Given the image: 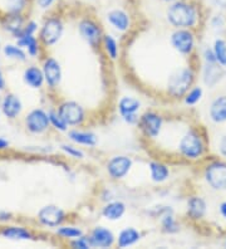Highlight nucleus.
Returning <instances> with one entry per match:
<instances>
[{
    "label": "nucleus",
    "instance_id": "13",
    "mask_svg": "<svg viewBox=\"0 0 226 249\" xmlns=\"http://www.w3.org/2000/svg\"><path fill=\"white\" fill-rule=\"evenodd\" d=\"M88 238H89L90 246L92 248H111L113 244L116 243L115 234L111 229L102 227V225H98V227H94L90 233L88 234Z\"/></svg>",
    "mask_w": 226,
    "mask_h": 249
},
{
    "label": "nucleus",
    "instance_id": "1",
    "mask_svg": "<svg viewBox=\"0 0 226 249\" xmlns=\"http://www.w3.org/2000/svg\"><path fill=\"white\" fill-rule=\"evenodd\" d=\"M202 18L201 5L196 0H175L166 9V19L175 29H195Z\"/></svg>",
    "mask_w": 226,
    "mask_h": 249
},
{
    "label": "nucleus",
    "instance_id": "10",
    "mask_svg": "<svg viewBox=\"0 0 226 249\" xmlns=\"http://www.w3.org/2000/svg\"><path fill=\"white\" fill-rule=\"evenodd\" d=\"M133 165L132 159L126 155H117L107 161L105 169L109 178L113 180H121L126 178V175L131 171Z\"/></svg>",
    "mask_w": 226,
    "mask_h": 249
},
{
    "label": "nucleus",
    "instance_id": "9",
    "mask_svg": "<svg viewBox=\"0 0 226 249\" xmlns=\"http://www.w3.org/2000/svg\"><path fill=\"white\" fill-rule=\"evenodd\" d=\"M58 112L68 126L78 127L86 121V109L75 101H64L58 107Z\"/></svg>",
    "mask_w": 226,
    "mask_h": 249
},
{
    "label": "nucleus",
    "instance_id": "33",
    "mask_svg": "<svg viewBox=\"0 0 226 249\" xmlns=\"http://www.w3.org/2000/svg\"><path fill=\"white\" fill-rule=\"evenodd\" d=\"M4 54L8 58H12V59H15V61H20L24 62L27 61V53L23 51L21 47H19L18 44L17 46H13V44H8V46L4 47Z\"/></svg>",
    "mask_w": 226,
    "mask_h": 249
},
{
    "label": "nucleus",
    "instance_id": "41",
    "mask_svg": "<svg viewBox=\"0 0 226 249\" xmlns=\"http://www.w3.org/2000/svg\"><path fill=\"white\" fill-rule=\"evenodd\" d=\"M217 150H219V154L221 155V158H224L226 160V135L221 136L220 141H219V145H217Z\"/></svg>",
    "mask_w": 226,
    "mask_h": 249
},
{
    "label": "nucleus",
    "instance_id": "6",
    "mask_svg": "<svg viewBox=\"0 0 226 249\" xmlns=\"http://www.w3.org/2000/svg\"><path fill=\"white\" fill-rule=\"evenodd\" d=\"M78 33L81 38L87 43L88 46L96 48L100 46L103 39V29L100 23L94 19L86 17L78 21Z\"/></svg>",
    "mask_w": 226,
    "mask_h": 249
},
{
    "label": "nucleus",
    "instance_id": "15",
    "mask_svg": "<svg viewBox=\"0 0 226 249\" xmlns=\"http://www.w3.org/2000/svg\"><path fill=\"white\" fill-rule=\"evenodd\" d=\"M105 18H107L108 24L111 25L113 29H116L117 32L124 33V32H127L128 29H130L131 17L124 9L115 8V9L109 10V12L107 13Z\"/></svg>",
    "mask_w": 226,
    "mask_h": 249
},
{
    "label": "nucleus",
    "instance_id": "11",
    "mask_svg": "<svg viewBox=\"0 0 226 249\" xmlns=\"http://www.w3.org/2000/svg\"><path fill=\"white\" fill-rule=\"evenodd\" d=\"M40 224L49 228H58L66 220V212L57 205H45L38 212Z\"/></svg>",
    "mask_w": 226,
    "mask_h": 249
},
{
    "label": "nucleus",
    "instance_id": "17",
    "mask_svg": "<svg viewBox=\"0 0 226 249\" xmlns=\"http://www.w3.org/2000/svg\"><path fill=\"white\" fill-rule=\"evenodd\" d=\"M225 76L224 67L219 63H205L202 70V79L209 89H214Z\"/></svg>",
    "mask_w": 226,
    "mask_h": 249
},
{
    "label": "nucleus",
    "instance_id": "19",
    "mask_svg": "<svg viewBox=\"0 0 226 249\" xmlns=\"http://www.w3.org/2000/svg\"><path fill=\"white\" fill-rule=\"evenodd\" d=\"M23 105L20 98L14 93H8L1 102V111L8 119H15L21 112Z\"/></svg>",
    "mask_w": 226,
    "mask_h": 249
},
{
    "label": "nucleus",
    "instance_id": "25",
    "mask_svg": "<svg viewBox=\"0 0 226 249\" xmlns=\"http://www.w3.org/2000/svg\"><path fill=\"white\" fill-rule=\"evenodd\" d=\"M3 27L6 32H9L17 38L24 28V19L20 13H8L3 21Z\"/></svg>",
    "mask_w": 226,
    "mask_h": 249
},
{
    "label": "nucleus",
    "instance_id": "48",
    "mask_svg": "<svg viewBox=\"0 0 226 249\" xmlns=\"http://www.w3.org/2000/svg\"><path fill=\"white\" fill-rule=\"evenodd\" d=\"M224 246H225V248H226V238H225V243H224Z\"/></svg>",
    "mask_w": 226,
    "mask_h": 249
},
{
    "label": "nucleus",
    "instance_id": "20",
    "mask_svg": "<svg viewBox=\"0 0 226 249\" xmlns=\"http://www.w3.org/2000/svg\"><path fill=\"white\" fill-rule=\"evenodd\" d=\"M126 214V204L121 200H111L102 208V216L109 222H117Z\"/></svg>",
    "mask_w": 226,
    "mask_h": 249
},
{
    "label": "nucleus",
    "instance_id": "31",
    "mask_svg": "<svg viewBox=\"0 0 226 249\" xmlns=\"http://www.w3.org/2000/svg\"><path fill=\"white\" fill-rule=\"evenodd\" d=\"M58 237L63 238V239H68V240H73L75 238L82 237L85 231H82L79 227H73V225H63V227H60L55 231Z\"/></svg>",
    "mask_w": 226,
    "mask_h": 249
},
{
    "label": "nucleus",
    "instance_id": "26",
    "mask_svg": "<svg viewBox=\"0 0 226 249\" xmlns=\"http://www.w3.org/2000/svg\"><path fill=\"white\" fill-rule=\"evenodd\" d=\"M148 169H150L151 180L156 184L165 182L170 178V169L161 161H150Z\"/></svg>",
    "mask_w": 226,
    "mask_h": 249
},
{
    "label": "nucleus",
    "instance_id": "24",
    "mask_svg": "<svg viewBox=\"0 0 226 249\" xmlns=\"http://www.w3.org/2000/svg\"><path fill=\"white\" fill-rule=\"evenodd\" d=\"M23 79H24L25 85H28L29 87L35 89L43 87V85L45 83L43 70L35 67V66L28 67L27 70L24 71V73H23Z\"/></svg>",
    "mask_w": 226,
    "mask_h": 249
},
{
    "label": "nucleus",
    "instance_id": "4",
    "mask_svg": "<svg viewBox=\"0 0 226 249\" xmlns=\"http://www.w3.org/2000/svg\"><path fill=\"white\" fill-rule=\"evenodd\" d=\"M204 179L206 184L215 192L226 190V161H210L204 170Z\"/></svg>",
    "mask_w": 226,
    "mask_h": 249
},
{
    "label": "nucleus",
    "instance_id": "21",
    "mask_svg": "<svg viewBox=\"0 0 226 249\" xmlns=\"http://www.w3.org/2000/svg\"><path fill=\"white\" fill-rule=\"evenodd\" d=\"M68 139L77 145L87 146V147H94L98 143V137L96 134L90 131H79L70 130L68 132Z\"/></svg>",
    "mask_w": 226,
    "mask_h": 249
},
{
    "label": "nucleus",
    "instance_id": "29",
    "mask_svg": "<svg viewBox=\"0 0 226 249\" xmlns=\"http://www.w3.org/2000/svg\"><path fill=\"white\" fill-rule=\"evenodd\" d=\"M161 227H162V231L167 234H175L180 231V224L177 223L175 215H174V212L170 208L161 215Z\"/></svg>",
    "mask_w": 226,
    "mask_h": 249
},
{
    "label": "nucleus",
    "instance_id": "14",
    "mask_svg": "<svg viewBox=\"0 0 226 249\" xmlns=\"http://www.w3.org/2000/svg\"><path fill=\"white\" fill-rule=\"evenodd\" d=\"M43 73H44L45 83L51 89H57L62 82V67L60 63L53 57H48L43 63Z\"/></svg>",
    "mask_w": 226,
    "mask_h": 249
},
{
    "label": "nucleus",
    "instance_id": "3",
    "mask_svg": "<svg viewBox=\"0 0 226 249\" xmlns=\"http://www.w3.org/2000/svg\"><path fill=\"white\" fill-rule=\"evenodd\" d=\"M195 82V71L191 67L178 68L172 72L167 81V94L171 98L180 100L192 89Z\"/></svg>",
    "mask_w": 226,
    "mask_h": 249
},
{
    "label": "nucleus",
    "instance_id": "12",
    "mask_svg": "<svg viewBox=\"0 0 226 249\" xmlns=\"http://www.w3.org/2000/svg\"><path fill=\"white\" fill-rule=\"evenodd\" d=\"M25 126H27V130L32 134H43L51 126L49 115L44 109H33L25 117Z\"/></svg>",
    "mask_w": 226,
    "mask_h": 249
},
{
    "label": "nucleus",
    "instance_id": "23",
    "mask_svg": "<svg viewBox=\"0 0 226 249\" xmlns=\"http://www.w3.org/2000/svg\"><path fill=\"white\" fill-rule=\"evenodd\" d=\"M139 108H141V101L139 98L124 96L118 101V112H120L122 119H124L127 116L137 115Z\"/></svg>",
    "mask_w": 226,
    "mask_h": 249
},
{
    "label": "nucleus",
    "instance_id": "7",
    "mask_svg": "<svg viewBox=\"0 0 226 249\" xmlns=\"http://www.w3.org/2000/svg\"><path fill=\"white\" fill-rule=\"evenodd\" d=\"M172 48L176 52L182 55L192 54L196 46V38L193 29H186V28H178L172 32L170 38Z\"/></svg>",
    "mask_w": 226,
    "mask_h": 249
},
{
    "label": "nucleus",
    "instance_id": "34",
    "mask_svg": "<svg viewBox=\"0 0 226 249\" xmlns=\"http://www.w3.org/2000/svg\"><path fill=\"white\" fill-rule=\"evenodd\" d=\"M202 97H204V89L197 86V87H192L190 91L185 94L184 102L186 106H195L202 100Z\"/></svg>",
    "mask_w": 226,
    "mask_h": 249
},
{
    "label": "nucleus",
    "instance_id": "45",
    "mask_svg": "<svg viewBox=\"0 0 226 249\" xmlns=\"http://www.w3.org/2000/svg\"><path fill=\"white\" fill-rule=\"evenodd\" d=\"M5 89V79H4L3 72L0 71V91H3Z\"/></svg>",
    "mask_w": 226,
    "mask_h": 249
},
{
    "label": "nucleus",
    "instance_id": "42",
    "mask_svg": "<svg viewBox=\"0 0 226 249\" xmlns=\"http://www.w3.org/2000/svg\"><path fill=\"white\" fill-rule=\"evenodd\" d=\"M57 0H35L36 5L39 6L40 9L45 10V9H49L53 4L55 3Z\"/></svg>",
    "mask_w": 226,
    "mask_h": 249
},
{
    "label": "nucleus",
    "instance_id": "30",
    "mask_svg": "<svg viewBox=\"0 0 226 249\" xmlns=\"http://www.w3.org/2000/svg\"><path fill=\"white\" fill-rule=\"evenodd\" d=\"M103 48H104L105 54L108 55L111 61H116L120 55V47H118V42L116 38L111 34H104L102 39Z\"/></svg>",
    "mask_w": 226,
    "mask_h": 249
},
{
    "label": "nucleus",
    "instance_id": "16",
    "mask_svg": "<svg viewBox=\"0 0 226 249\" xmlns=\"http://www.w3.org/2000/svg\"><path fill=\"white\" fill-rule=\"evenodd\" d=\"M206 212H208V204L204 197L193 195L187 199L186 214L191 220L199 222L202 218H205Z\"/></svg>",
    "mask_w": 226,
    "mask_h": 249
},
{
    "label": "nucleus",
    "instance_id": "18",
    "mask_svg": "<svg viewBox=\"0 0 226 249\" xmlns=\"http://www.w3.org/2000/svg\"><path fill=\"white\" fill-rule=\"evenodd\" d=\"M209 117L214 124H225L226 122V94L217 96L210 105Z\"/></svg>",
    "mask_w": 226,
    "mask_h": 249
},
{
    "label": "nucleus",
    "instance_id": "43",
    "mask_svg": "<svg viewBox=\"0 0 226 249\" xmlns=\"http://www.w3.org/2000/svg\"><path fill=\"white\" fill-rule=\"evenodd\" d=\"M219 210H220V214L224 219H226V200L223 201L219 207Z\"/></svg>",
    "mask_w": 226,
    "mask_h": 249
},
{
    "label": "nucleus",
    "instance_id": "37",
    "mask_svg": "<svg viewBox=\"0 0 226 249\" xmlns=\"http://www.w3.org/2000/svg\"><path fill=\"white\" fill-rule=\"evenodd\" d=\"M210 24H211V28H212L214 31H216V32L223 31L224 28H225V24H226L225 14H223V13H216L215 16L211 17Z\"/></svg>",
    "mask_w": 226,
    "mask_h": 249
},
{
    "label": "nucleus",
    "instance_id": "8",
    "mask_svg": "<svg viewBox=\"0 0 226 249\" xmlns=\"http://www.w3.org/2000/svg\"><path fill=\"white\" fill-rule=\"evenodd\" d=\"M139 127L146 139L156 140L162 131L163 117L156 111H146L139 117Z\"/></svg>",
    "mask_w": 226,
    "mask_h": 249
},
{
    "label": "nucleus",
    "instance_id": "5",
    "mask_svg": "<svg viewBox=\"0 0 226 249\" xmlns=\"http://www.w3.org/2000/svg\"><path fill=\"white\" fill-rule=\"evenodd\" d=\"M64 33V23L58 17H49L45 19L39 32V42L44 47L54 46L60 40Z\"/></svg>",
    "mask_w": 226,
    "mask_h": 249
},
{
    "label": "nucleus",
    "instance_id": "40",
    "mask_svg": "<svg viewBox=\"0 0 226 249\" xmlns=\"http://www.w3.org/2000/svg\"><path fill=\"white\" fill-rule=\"evenodd\" d=\"M204 61H205V63H217L214 49L206 48L205 51H204Z\"/></svg>",
    "mask_w": 226,
    "mask_h": 249
},
{
    "label": "nucleus",
    "instance_id": "46",
    "mask_svg": "<svg viewBox=\"0 0 226 249\" xmlns=\"http://www.w3.org/2000/svg\"><path fill=\"white\" fill-rule=\"evenodd\" d=\"M10 218L9 213H0V220H8Z\"/></svg>",
    "mask_w": 226,
    "mask_h": 249
},
{
    "label": "nucleus",
    "instance_id": "2",
    "mask_svg": "<svg viewBox=\"0 0 226 249\" xmlns=\"http://www.w3.org/2000/svg\"><path fill=\"white\" fill-rule=\"evenodd\" d=\"M178 154L186 160H199L206 152V143L204 136L197 128H189L182 136L177 145Z\"/></svg>",
    "mask_w": 226,
    "mask_h": 249
},
{
    "label": "nucleus",
    "instance_id": "44",
    "mask_svg": "<svg viewBox=\"0 0 226 249\" xmlns=\"http://www.w3.org/2000/svg\"><path fill=\"white\" fill-rule=\"evenodd\" d=\"M6 147H9V141H6L5 139L0 137V150H4Z\"/></svg>",
    "mask_w": 226,
    "mask_h": 249
},
{
    "label": "nucleus",
    "instance_id": "36",
    "mask_svg": "<svg viewBox=\"0 0 226 249\" xmlns=\"http://www.w3.org/2000/svg\"><path fill=\"white\" fill-rule=\"evenodd\" d=\"M60 149H62V151H63L64 154H67V155L70 156V158L82 160V159H85L86 156L85 152L82 151L79 147H75V146L73 145H68V143H62V145H60Z\"/></svg>",
    "mask_w": 226,
    "mask_h": 249
},
{
    "label": "nucleus",
    "instance_id": "38",
    "mask_svg": "<svg viewBox=\"0 0 226 249\" xmlns=\"http://www.w3.org/2000/svg\"><path fill=\"white\" fill-rule=\"evenodd\" d=\"M70 247L75 249H90L92 246H90V242H89V238L88 235L83 234L82 237L79 238H75V239L70 240Z\"/></svg>",
    "mask_w": 226,
    "mask_h": 249
},
{
    "label": "nucleus",
    "instance_id": "27",
    "mask_svg": "<svg viewBox=\"0 0 226 249\" xmlns=\"http://www.w3.org/2000/svg\"><path fill=\"white\" fill-rule=\"evenodd\" d=\"M17 44L21 48H25L28 51V54L30 57H35L39 52V43L35 36L32 34H24V36H19L17 38Z\"/></svg>",
    "mask_w": 226,
    "mask_h": 249
},
{
    "label": "nucleus",
    "instance_id": "28",
    "mask_svg": "<svg viewBox=\"0 0 226 249\" xmlns=\"http://www.w3.org/2000/svg\"><path fill=\"white\" fill-rule=\"evenodd\" d=\"M1 235L6 239L12 240H29L33 239V234L28 229L21 228V227H8L4 228L1 231Z\"/></svg>",
    "mask_w": 226,
    "mask_h": 249
},
{
    "label": "nucleus",
    "instance_id": "39",
    "mask_svg": "<svg viewBox=\"0 0 226 249\" xmlns=\"http://www.w3.org/2000/svg\"><path fill=\"white\" fill-rule=\"evenodd\" d=\"M27 0H6V6L9 13H21L24 9Z\"/></svg>",
    "mask_w": 226,
    "mask_h": 249
},
{
    "label": "nucleus",
    "instance_id": "32",
    "mask_svg": "<svg viewBox=\"0 0 226 249\" xmlns=\"http://www.w3.org/2000/svg\"><path fill=\"white\" fill-rule=\"evenodd\" d=\"M214 49L215 57H216L217 63L221 64L224 68L226 67V40L223 38H216L214 42Z\"/></svg>",
    "mask_w": 226,
    "mask_h": 249
},
{
    "label": "nucleus",
    "instance_id": "47",
    "mask_svg": "<svg viewBox=\"0 0 226 249\" xmlns=\"http://www.w3.org/2000/svg\"><path fill=\"white\" fill-rule=\"evenodd\" d=\"M160 1H162V3L170 4V3H172V1H175V0H160Z\"/></svg>",
    "mask_w": 226,
    "mask_h": 249
},
{
    "label": "nucleus",
    "instance_id": "22",
    "mask_svg": "<svg viewBox=\"0 0 226 249\" xmlns=\"http://www.w3.org/2000/svg\"><path fill=\"white\" fill-rule=\"evenodd\" d=\"M142 238V234L139 233L137 229L128 227L120 231L117 239H116V244L118 248H128V247L135 246L136 243H139Z\"/></svg>",
    "mask_w": 226,
    "mask_h": 249
},
{
    "label": "nucleus",
    "instance_id": "35",
    "mask_svg": "<svg viewBox=\"0 0 226 249\" xmlns=\"http://www.w3.org/2000/svg\"><path fill=\"white\" fill-rule=\"evenodd\" d=\"M48 115H49V121H51V124L55 128V130L60 131V132H66V131H68V124H67L66 121L62 119V116L59 115L58 109L57 111L52 109V111H49L48 112Z\"/></svg>",
    "mask_w": 226,
    "mask_h": 249
}]
</instances>
